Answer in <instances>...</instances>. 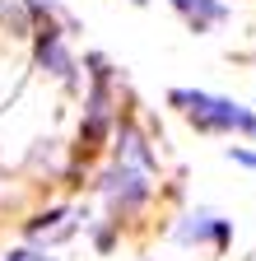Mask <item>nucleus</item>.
Returning a JSON list of instances; mask_svg holds the SVG:
<instances>
[{
  "label": "nucleus",
  "mask_w": 256,
  "mask_h": 261,
  "mask_svg": "<svg viewBox=\"0 0 256 261\" xmlns=\"http://www.w3.org/2000/svg\"><path fill=\"white\" fill-rule=\"evenodd\" d=\"M75 233V215L70 210H47L28 224V238L33 243H56V238H70Z\"/></svg>",
  "instance_id": "423d86ee"
},
{
  "label": "nucleus",
  "mask_w": 256,
  "mask_h": 261,
  "mask_svg": "<svg viewBox=\"0 0 256 261\" xmlns=\"http://www.w3.org/2000/svg\"><path fill=\"white\" fill-rule=\"evenodd\" d=\"M131 5H145V0H131Z\"/></svg>",
  "instance_id": "1a4fd4ad"
},
{
  "label": "nucleus",
  "mask_w": 256,
  "mask_h": 261,
  "mask_svg": "<svg viewBox=\"0 0 256 261\" xmlns=\"http://www.w3.org/2000/svg\"><path fill=\"white\" fill-rule=\"evenodd\" d=\"M173 243L177 247H210V252H223L233 243V219L229 215H219L210 205H196V210H186L177 224H173Z\"/></svg>",
  "instance_id": "7ed1b4c3"
},
{
  "label": "nucleus",
  "mask_w": 256,
  "mask_h": 261,
  "mask_svg": "<svg viewBox=\"0 0 256 261\" xmlns=\"http://www.w3.org/2000/svg\"><path fill=\"white\" fill-rule=\"evenodd\" d=\"M38 61L47 65L51 75H61V80H75V56L66 51V42H61V33L47 23V28H38Z\"/></svg>",
  "instance_id": "39448f33"
},
{
  "label": "nucleus",
  "mask_w": 256,
  "mask_h": 261,
  "mask_svg": "<svg viewBox=\"0 0 256 261\" xmlns=\"http://www.w3.org/2000/svg\"><path fill=\"white\" fill-rule=\"evenodd\" d=\"M168 108L196 126L201 136H238V140H256V108L238 103L229 93H214V89H168Z\"/></svg>",
  "instance_id": "f03ea898"
},
{
  "label": "nucleus",
  "mask_w": 256,
  "mask_h": 261,
  "mask_svg": "<svg viewBox=\"0 0 256 261\" xmlns=\"http://www.w3.org/2000/svg\"><path fill=\"white\" fill-rule=\"evenodd\" d=\"M154 182H158V159L149 149V140L126 121L117 130V149H112V168L98 177V196L107 201V210L121 219H131L140 205H149L154 196Z\"/></svg>",
  "instance_id": "f257e3e1"
},
{
  "label": "nucleus",
  "mask_w": 256,
  "mask_h": 261,
  "mask_svg": "<svg viewBox=\"0 0 256 261\" xmlns=\"http://www.w3.org/2000/svg\"><path fill=\"white\" fill-rule=\"evenodd\" d=\"M168 10L191 33H214V28L229 23V5H223V0H168Z\"/></svg>",
  "instance_id": "20e7f679"
},
{
  "label": "nucleus",
  "mask_w": 256,
  "mask_h": 261,
  "mask_svg": "<svg viewBox=\"0 0 256 261\" xmlns=\"http://www.w3.org/2000/svg\"><path fill=\"white\" fill-rule=\"evenodd\" d=\"M10 261H56V256H47L38 247H19V252H10Z\"/></svg>",
  "instance_id": "6e6552de"
},
{
  "label": "nucleus",
  "mask_w": 256,
  "mask_h": 261,
  "mask_svg": "<svg viewBox=\"0 0 256 261\" xmlns=\"http://www.w3.org/2000/svg\"><path fill=\"white\" fill-rule=\"evenodd\" d=\"M223 159L238 163V168H247V173H256V149H251V145H229V149H223Z\"/></svg>",
  "instance_id": "0eeeda50"
}]
</instances>
